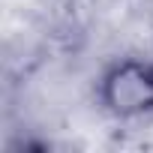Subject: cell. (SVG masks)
<instances>
[{
    "mask_svg": "<svg viewBox=\"0 0 153 153\" xmlns=\"http://www.w3.org/2000/svg\"><path fill=\"white\" fill-rule=\"evenodd\" d=\"M93 99L111 120L153 117V54H126L108 60L93 84Z\"/></svg>",
    "mask_w": 153,
    "mask_h": 153,
    "instance_id": "1",
    "label": "cell"
}]
</instances>
